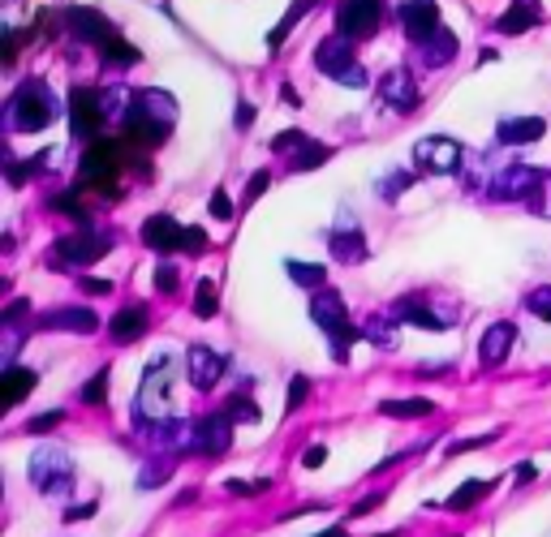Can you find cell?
<instances>
[{
    "mask_svg": "<svg viewBox=\"0 0 551 537\" xmlns=\"http://www.w3.org/2000/svg\"><path fill=\"white\" fill-rule=\"evenodd\" d=\"M173 379H177V357L173 353H156L147 370H142V383H138V400H134V425H151L168 417V404H173Z\"/></svg>",
    "mask_w": 551,
    "mask_h": 537,
    "instance_id": "6da1fadb",
    "label": "cell"
},
{
    "mask_svg": "<svg viewBox=\"0 0 551 537\" xmlns=\"http://www.w3.org/2000/svg\"><path fill=\"white\" fill-rule=\"evenodd\" d=\"M52 121H57V95L48 91L43 77H26L5 103V125L14 134H35V130H48Z\"/></svg>",
    "mask_w": 551,
    "mask_h": 537,
    "instance_id": "7a4b0ae2",
    "label": "cell"
},
{
    "mask_svg": "<svg viewBox=\"0 0 551 537\" xmlns=\"http://www.w3.org/2000/svg\"><path fill=\"white\" fill-rule=\"evenodd\" d=\"M138 147H130L125 138H104L95 147H86L78 168V190H95V193H113L117 190V176L125 164H134Z\"/></svg>",
    "mask_w": 551,
    "mask_h": 537,
    "instance_id": "3957f363",
    "label": "cell"
},
{
    "mask_svg": "<svg viewBox=\"0 0 551 537\" xmlns=\"http://www.w3.org/2000/svg\"><path fill=\"white\" fill-rule=\"evenodd\" d=\"M315 65L319 74H328L332 82H345V86H366V69L357 65V52L354 43H349V35H328L323 43L315 48Z\"/></svg>",
    "mask_w": 551,
    "mask_h": 537,
    "instance_id": "277c9868",
    "label": "cell"
},
{
    "mask_svg": "<svg viewBox=\"0 0 551 537\" xmlns=\"http://www.w3.org/2000/svg\"><path fill=\"white\" fill-rule=\"evenodd\" d=\"M113 250V237H104V232H69V237H60L57 246H52V267L57 271H69V267H86V263H95L104 254Z\"/></svg>",
    "mask_w": 551,
    "mask_h": 537,
    "instance_id": "5b68a950",
    "label": "cell"
},
{
    "mask_svg": "<svg viewBox=\"0 0 551 537\" xmlns=\"http://www.w3.org/2000/svg\"><path fill=\"white\" fill-rule=\"evenodd\" d=\"M31 481L40 486L43 495L60 499V495L74 490V461L60 447H43V452H35V461H31Z\"/></svg>",
    "mask_w": 551,
    "mask_h": 537,
    "instance_id": "8992f818",
    "label": "cell"
},
{
    "mask_svg": "<svg viewBox=\"0 0 551 537\" xmlns=\"http://www.w3.org/2000/svg\"><path fill=\"white\" fill-rule=\"evenodd\" d=\"M60 22H65V31H69L74 39H82V43H95V48H104V43L121 39L117 26H113V18H104L99 9H86V4L65 9V13H60Z\"/></svg>",
    "mask_w": 551,
    "mask_h": 537,
    "instance_id": "52a82bcc",
    "label": "cell"
},
{
    "mask_svg": "<svg viewBox=\"0 0 551 537\" xmlns=\"http://www.w3.org/2000/svg\"><path fill=\"white\" fill-rule=\"evenodd\" d=\"M104 125H108V116H104V91H91V86L69 91V134L91 138Z\"/></svg>",
    "mask_w": 551,
    "mask_h": 537,
    "instance_id": "ba28073f",
    "label": "cell"
},
{
    "mask_svg": "<svg viewBox=\"0 0 551 537\" xmlns=\"http://www.w3.org/2000/svg\"><path fill=\"white\" fill-rule=\"evenodd\" d=\"M384 22V0H340L336 4V31L340 35H371Z\"/></svg>",
    "mask_w": 551,
    "mask_h": 537,
    "instance_id": "9c48e42d",
    "label": "cell"
},
{
    "mask_svg": "<svg viewBox=\"0 0 551 537\" xmlns=\"http://www.w3.org/2000/svg\"><path fill=\"white\" fill-rule=\"evenodd\" d=\"M461 142L453 138H422V142H413V164H422L427 173H456L461 168Z\"/></svg>",
    "mask_w": 551,
    "mask_h": 537,
    "instance_id": "30bf717a",
    "label": "cell"
},
{
    "mask_svg": "<svg viewBox=\"0 0 551 537\" xmlns=\"http://www.w3.org/2000/svg\"><path fill=\"white\" fill-rule=\"evenodd\" d=\"M99 327V314L91 306H60L43 309L35 318V331H69V336H91Z\"/></svg>",
    "mask_w": 551,
    "mask_h": 537,
    "instance_id": "8fae6325",
    "label": "cell"
},
{
    "mask_svg": "<svg viewBox=\"0 0 551 537\" xmlns=\"http://www.w3.org/2000/svg\"><path fill=\"white\" fill-rule=\"evenodd\" d=\"M233 417L229 413H207L203 422H194V452L198 456H224L233 447Z\"/></svg>",
    "mask_w": 551,
    "mask_h": 537,
    "instance_id": "7c38bea8",
    "label": "cell"
},
{
    "mask_svg": "<svg viewBox=\"0 0 551 537\" xmlns=\"http://www.w3.org/2000/svg\"><path fill=\"white\" fill-rule=\"evenodd\" d=\"M396 13H401V26H405V35H410L413 43H427V39L444 26V22H439V4H435V0H405Z\"/></svg>",
    "mask_w": 551,
    "mask_h": 537,
    "instance_id": "4fadbf2b",
    "label": "cell"
},
{
    "mask_svg": "<svg viewBox=\"0 0 551 537\" xmlns=\"http://www.w3.org/2000/svg\"><path fill=\"white\" fill-rule=\"evenodd\" d=\"M147 430V439H151V447L156 452H194V422H181V417H164V422H151V425H142Z\"/></svg>",
    "mask_w": 551,
    "mask_h": 537,
    "instance_id": "5bb4252c",
    "label": "cell"
},
{
    "mask_svg": "<svg viewBox=\"0 0 551 537\" xmlns=\"http://www.w3.org/2000/svg\"><path fill=\"white\" fill-rule=\"evenodd\" d=\"M379 99L396 108V112H413L418 108V82H413L410 69H388V74L379 77Z\"/></svg>",
    "mask_w": 551,
    "mask_h": 537,
    "instance_id": "9a60e30c",
    "label": "cell"
},
{
    "mask_svg": "<svg viewBox=\"0 0 551 537\" xmlns=\"http://www.w3.org/2000/svg\"><path fill=\"white\" fill-rule=\"evenodd\" d=\"M435 301H418V297H401L393 306V318L396 323H413V327H431V331H439V327H448L456 318V309H431Z\"/></svg>",
    "mask_w": 551,
    "mask_h": 537,
    "instance_id": "2e32d148",
    "label": "cell"
},
{
    "mask_svg": "<svg viewBox=\"0 0 551 537\" xmlns=\"http://www.w3.org/2000/svg\"><path fill=\"white\" fill-rule=\"evenodd\" d=\"M185 370H190V383H194L198 391H212V387L224 379V357H220L216 348L194 345L185 353Z\"/></svg>",
    "mask_w": 551,
    "mask_h": 537,
    "instance_id": "e0dca14e",
    "label": "cell"
},
{
    "mask_svg": "<svg viewBox=\"0 0 551 537\" xmlns=\"http://www.w3.org/2000/svg\"><path fill=\"white\" fill-rule=\"evenodd\" d=\"M538 168H530V164H512V168H504V173L495 176V185H492V193L500 198V202H526L534 193V185H538Z\"/></svg>",
    "mask_w": 551,
    "mask_h": 537,
    "instance_id": "ac0fdd59",
    "label": "cell"
},
{
    "mask_svg": "<svg viewBox=\"0 0 551 537\" xmlns=\"http://www.w3.org/2000/svg\"><path fill=\"white\" fill-rule=\"evenodd\" d=\"M142 241L151 246L156 254H173V250H181L185 246V224H177L173 215H151L147 224H142Z\"/></svg>",
    "mask_w": 551,
    "mask_h": 537,
    "instance_id": "d6986e66",
    "label": "cell"
},
{
    "mask_svg": "<svg viewBox=\"0 0 551 537\" xmlns=\"http://www.w3.org/2000/svg\"><path fill=\"white\" fill-rule=\"evenodd\" d=\"M512 345H517V327L512 323H492L478 340V362L483 365H504L509 362Z\"/></svg>",
    "mask_w": 551,
    "mask_h": 537,
    "instance_id": "ffe728a7",
    "label": "cell"
},
{
    "mask_svg": "<svg viewBox=\"0 0 551 537\" xmlns=\"http://www.w3.org/2000/svg\"><path fill=\"white\" fill-rule=\"evenodd\" d=\"M311 318H315L328 336H336L340 327H349V318H345V297L332 292V288H319L315 297H311Z\"/></svg>",
    "mask_w": 551,
    "mask_h": 537,
    "instance_id": "44dd1931",
    "label": "cell"
},
{
    "mask_svg": "<svg viewBox=\"0 0 551 537\" xmlns=\"http://www.w3.org/2000/svg\"><path fill=\"white\" fill-rule=\"evenodd\" d=\"M547 134V121L543 116H509V121H500V142L504 147H530L538 138Z\"/></svg>",
    "mask_w": 551,
    "mask_h": 537,
    "instance_id": "7402d4cb",
    "label": "cell"
},
{
    "mask_svg": "<svg viewBox=\"0 0 551 537\" xmlns=\"http://www.w3.org/2000/svg\"><path fill=\"white\" fill-rule=\"evenodd\" d=\"M147 323H151V314H147V306H125L113 314V323H108V336L117 340V345H130V340H138L142 331H147Z\"/></svg>",
    "mask_w": 551,
    "mask_h": 537,
    "instance_id": "603a6c76",
    "label": "cell"
},
{
    "mask_svg": "<svg viewBox=\"0 0 551 537\" xmlns=\"http://www.w3.org/2000/svg\"><path fill=\"white\" fill-rule=\"evenodd\" d=\"M418 52H422V60H427L431 69H439V65H448V60L461 52V39H456L448 26H439L427 43H418Z\"/></svg>",
    "mask_w": 551,
    "mask_h": 537,
    "instance_id": "cb8c5ba5",
    "label": "cell"
},
{
    "mask_svg": "<svg viewBox=\"0 0 551 537\" xmlns=\"http://www.w3.org/2000/svg\"><path fill=\"white\" fill-rule=\"evenodd\" d=\"M35 383H40V374H35V370H26V365H5V404H0V408L22 404L31 391H35Z\"/></svg>",
    "mask_w": 551,
    "mask_h": 537,
    "instance_id": "d4e9b609",
    "label": "cell"
},
{
    "mask_svg": "<svg viewBox=\"0 0 551 537\" xmlns=\"http://www.w3.org/2000/svg\"><path fill=\"white\" fill-rule=\"evenodd\" d=\"M138 112H147L151 121H159V125H168L173 130V121H177V99L168 95V91H138Z\"/></svg>",
    "mask_w": 551,
    "mask_h": 537,
    "instance_id": "484cf974",
    "label": "cell"
},
{
    "mask_svg": "<svg viewBox=\"0 0 551 537\" xmlns=\"http://www.w3.org/2000/svg\"><path fill=\"white\" fill-rule=\"evenodd\" d=\"M328 246H332V258L336 263H345V267H354V263H362L366 258V241H362V232L357 228H336L332 237H328Z\"/></svg>",
    "mask_w": 551,
    "mask_h": 537,
    "instance_id": "4316f807",
    "label": "cell"
},
{
    "mask_svg": "<svg viewBox=\"0 0 551 537\" xmlns=\"http://www.w3.org/2000/svg\"><path fill=\"white\" fill-rule=\"evenodd\" d=\"M495 26H500V35H526V31L538 26V4H534V0H517Z\"/></svg>",
    "mask_w": 551,
    "mask_h": 537,
    "instance_id": "83f0119b",
    "label": "cell"
},
{
    "mask_svg": "<svg viewBox=\"0 0 551 537\" xmlns=\"http://www.w3.org/2000/svg\"><path fill=\"white\" fill-rule=\"evenodd\" d=\"M375 408H379L384 417L410 422V417H431V413H435V400H427V396H413V400H379Z\"/></svg>",
    "mask_w": 551,
    "mask_h": 537,
    "instance_id": "f1b7e54d",
    "label": "cell"
},
{
    "mask_svg": "<svg viewBox=\"0 0 551 537\" xmlns=\"http://www.w3.org/2000/svg\"><path fill=\"white\" fill-rule=\"evenodd\" d=\"M487 495H492V481L470 478V481H461V486H456L453 495H448V503H444V507H448V512H470L474 503H478V499H487Z\"/></svg>",
    "mask_w": 551,
    "mask_h": 537,
    "instance_id": "f546056e",
    "label": "cell"
},
{
    "mask_svg": "<svg viewBox=\"0 0 551 537\" xmlns=\"http://www.w3.org/2000/svg\"><path fill=\"white\" fill-rule=\"evenodd\" d=\"M311 4H315V0H294V4L285 9V18H280L272 31H267V48H280V43L289 39V31H294L297 22L306 18V9H311Z\"/></svg>",
    "mask_w": 551,
    "mask_h": 537,
    "instance_id": "4dcf8cb0",
    "label": "cell"
},
{
    "mask_svg": "<svg viewBox=\"0 0 551 537\" xmlns=\"http://www.w3.org/2000/svg\"><path fill=\"white\" fill-rule=\"evenodd\" d=\"M285 271H289V280H294L297 288H323V284H328V267H319V263L289 258V263H285Z\"/></svg>",
    "mask_w": 551,
    "mask_h": 537,
    "instance_id": "1f68e13d",
    "label": "cell"
},
{
    "mask_svg": "<svg viewBox=\"0 0 551 537\" xmlns=\"http://www.w3.org/2000/svg\"><path fill=\"white\" fill-rule=\"evenodd\" d=\"M362 336H366L371 345H379V348H384V353H393V348L401 345V340H396V323H393V318H388V314H384V318L375 314L371 323L362 327Z\"/></svg>",
    "mask_w": 551,
    "mask_h": 537,
    "instance_id": "d6a6232c",
    "label": "cell"
},
{
    "mask_svg": "<svg viewBox=\"0 0 551 537\" xmlns=\"http://www.w3.org/2000/svg\"><path fill=\"white\" fill-rule=\"evenodd\" d=\"M99 57L108 60V65H117V69H130V65L142 60V52H138L134 43H125V39H113V43H104V48H99Z\"/></svg>",
    "mask_w": 551,
    "mask_h": 537,
    "instance_id": "836d02e7",
    "label": "cell"
},
{
    "mask_svg": "<svg viewBox=\"0 0 551 537\" xmlns=\"http://www.w3.org/2000/svg\"><path fill=\"white\" fill-rule=\"evenodd\" d=\"M194 314H198V318H216V314H220V288H216V280H198V288H194Z\"/></svg>",
    "mask_w": 551,
    "mask_h": 537,
    "instance_id": "e575fe53",
    "label": "cell"
},
{
    "mask_svg": "<svg viewBox=\"0 0 551 537\" xmlns=\"http://www.w3.org/2000/svg\"><path fill=\"white\" fill-rule=\"evenodd\" d=\"M328 159H332V147H323V142H306V147H302L289 164H294L297 173H311V168H323Z\"/></svg>",
    "mask_w": 551,
    "mask_h": 537,
    "instance_id": "d590c367",
    "label": "cell"
},
{
    "mask_svg": "<svg viewBox=\"0 0 551 537\" xmlns=\"http://www.w3.org/2000/svg\"><path fill=\"white\" fill-rule=\"evenodd\" d=\"M526 207H530L534 215H543V219H551V173L538 176V185H534V193L526 198Z\"/></svg>",
    "mask_w": 551,
    "mask_h": 537,
    "instance_id": "8d00e7d4",
    "label": "cell"
},
{
    "mask_svg": "<svg viewBox=\"0 0 551 537\" xmlns=\"http://www.w3.org/2000/svg\"><path fill=\"white\" fill-rule=\"evenodd\" d=\"M48 207H52V211L74 215V219H86V207L78 202V190H57L52 198H48Z\"/></svg>",
    "mask_w": 551,
    "mask_h": 537,
    "instance_id": "74e56055",
    "label": "cell"
},
{
    "mask_svg": "<svg viewBox=\"0 0 551 537\" xmlns=\"http://www.w3.org/2000/svg\"><path fill=\"white\" fill-rule=\"evenodd\" d=\"M224 413H229L233 422H246V425H255V422H258V404L250 400V396H241V391H237L233 400H229V408H224Z\"/></svg>",
    "mask_w": 551,
    "mask_h": 537,
    "instance_id": "f35d334b",
    "label": "cell"
},
{
    "mask_svg": "<svg viewBox=\"0 0 551 537\" xmlns=\"http://www.w3.org/2000/svg\"><path fill=\"white\" fill-rule=\"evenodd\" d=\"M495 439H500V430H492V434H474V439H461V443H448L444 456L453 461V456H465V452H478V447H492Z\"/></svg>",
    "mask_w": 551,
    "mask_h": 537,
    "instance_id": "ab89813d",
    "label": "cell"
},
{
    "mask_svg": "<svg viewBox=\"0 0 551 537\" xmlns=\"http://www.w3.org/2000/svg\"><path fill=\"white\" fill-rule=\"evenodd\" d=\"M306 142H311V138L302 134V130H285V134H276V138H272V151H276V155H297L302 147H306Z\"/></svg>",
    "mask_w": 551,
    "mask_h": 537,
    "instance_id": "60d3db41",
    "label": "cell"
},
{
    "mask_svg": "<svg viewBox=\"0 0 551 537\" xmlns=\"http://www.w3.org/2000/svg\"><path fill=\"white\" fill-rule=\"evenodd\" d=\"M104 400H108V365L95 370V379L82 387V404H104Z\"/></svg>",
    "mask_w": 551,
    "mask_h": 537,
    "instance_id": "b9f144b4",
    "label": "cell"
},
{
    "mask_svg": "<svg viewBox=\"0 0 551 537\" xmlns=\"http://www.w3.org/2000/svg\"><path fill=\"white\" fill-rule=\"evenodd\" d=\"M526 309H530L534 318H547V323H551V284L534 288L530 297H526Z\"/></svg>",
    "mask_w": 551,
    "mask_h": 537,
    "instance_id": "7bdbcfd3",
    "label": "cell"
},
{
    "mask_svg": "<svg viewBox=\"0 0 551 537\" xmlns=\"http://www.w3.org/2000/svg\"><path fill=\"white\" fill-rule=\"evenodd\" d=\"M405 185H413V173H393L388 181H379V198H384V202H396V193L405 190Z\"/></svg>",
    "mask_w": 551,
    "mask_h": 537,
    "instance_id": "ee69618b",
    "label": "cell"
},
{
    "mask_svg": "<svg viewBox=\"0 0 551 537\" xmlns=\"http://www.w3.org/2000/svg\"><path fill=\"white\" fill-rule=\"evenodd\" d=\"M26 318H31V301H26V297H18V301H9V306H5L0 327H18V323H26Z\"/></svg>",
    "mask_w": 551,
    "mask_h": 537,
    "instance_id": "f6af8a7d",
    "label": "cell"
},
{
    "mask_svg": "<svg viewBox=\"0 0 551 537\" xmlns=\"http://www.w3.org/2000/svg\"><path fill=\"white\" fill-rule=\"evenodd\" d=\"M267 185H272V173H267V168H263V173H255V176H250V185L241 190V207H250L255 198H263V190H267Z\"/></svg>",
    "mask_w": 551,
    "mask_h": 537,
    "instance_id": "bcb514c9",
    "label": "cell"
},
{
    "mask_svg": "<svg viewBox=\"0 0 551 537\" xmlns=\"http://www.w3.org/2000/svg\"><path fill=\"white\" fill-rule=\"evenodd\" d=\"M306 391H311V379H306V374H294V383H289V404H285V408L297 413V408L306 404Z\"/></svg>",
    "mask_w": 551,
    "mask_h": 537,
    "instance_id": "7dc6e473",
    "label": "cell"
},
{
    "mask_svg": "<svg viewBox=\"0 0 551 537\" xmlns=\"http://www.w3.org/2000/svg\"><path fill=\"white\" fill-rule=\"evenodd\" d=\"M168 481V464H147L142 473H138V486L142 490H151V486H164Z\"/></svg>",
    "mask_w": 551,
    "mask_h": 537,
    "instance_id": "c3c4849f",
    "label": "cell"
},
{
    "mask_svg": "<svg viewBox=\"0 0 551 537\" xmlns=\"http://www.w3.org/2000/svg\"><path fill=\"white\" fill-rule=\"evenodd\" d=\"M65 422V408H52V413H40L35 422H31V434H48V430H57Z\"/></svg>",
    "mask_w": 551,
    "mask_h": 537,
    "instance_id": "681fc988",
    "label": "cell"
},
{
    "mask_svg": "<svg viewBox=\"0 0 551 537\" xmlns=\"http://www.w3.org/2000/svg\"><path fill=\"white\" fill-rule=\"evenodd\" d=\"M267 486H272L267 478L263 481H224V490H229V495H241V499H246V495H263Z\"/></svg>",
    "mask_w": 551,
    "mask_h": 537,
    "instance_id": "f907efd6",
    "label": "cell"
},
{
    "mask_svg": "<svg viewBox=\"0 0 551 537\" xmlns=\"http://www.w3.org/2000/svg\"><path fill=\"white\" fill-rule=\"evenodd\" d=\"M78 288L86 292V297H108V292H113V280H99V275H82Z\"/></svg>",
    "mask_w": 551,
    "mask_h": 537,
    "instance_id": "816d5d0a",
    "label": "cell"
},
{
    "mask_svg": "<svg viewBox=\"0 0 551 537\" xmlns=\"http://www.w3.org/2000/svg\"><path fill=\"white\" fill-rule=\"evenodd\" d=\"M177 288V267L173 263H159L156 267V292H173Z\"/></svg>",
    "mask_w": 551,
    "mask_h": 537,
    "instance_id": "f5cc1de1",
    "label": "cell"
},
{
    "mask_svg": "<svg viewBox=\"0 0 551 537\" xmlns=\"http://www.w3.org/2000/svg\"><path fill=\"white\" fill-rule=\"evenodd\" d=\"M212 215H216L220 224H229V219H233V202H229V193L224 190L212 193Z\"/></svg>",
    "mask_w": 551,
    "mask_h": 537,
    "instance_id": "db71d44e",
    "label": "cell"
},
{
    "mask_svg": "<svg viewBox=\"0 0 551 537\" xmlns=\"http://www.w3.org/2000/svg\"><path fill=\"white\" fill-rule=\"evenodd\" d=\"M181 250H185V254H203V250H207V232L198 228V224H190V228H185V246H181Z\"/></svg>",
    "mask_w": 551,
    "mask_h": 537,
    "instance_id": "11a10c76",
    "label": "cell"
},
{
    "mask_svg": "<svg viewBox=\"0 0 551 537\" xmlns=\"http://www.w3.org/2000/svg\"><path fill=\"white\" fill-rule=\"evenodd\" d=\"M233 121H237V130H250L255 125V103H237Z\"/></svg>",
    "mask_w": 551,
    "mask_h": 537,
    "instance_id": "9f6ffc18",
    "label": "cell"
},
{
    "mask_svg": "<svg viewBox=\"0 0 551 537\" xmlns=\"http://www.w3.org/2000/svg\"><path fill=\"white\" fill-rule=\"evenodd\" d=\"M448 370H453V362H448V365H444V362H427V365H418L413 374H422V379H439V374H448Z\"/></svg>",
    "mask_w": 551,
    "mask_h": 537,
    "instance_id": "6f0895ef",
    "label": "cell"
},
{
    "mask_svg": "<svg viewBox=\"0 0 551 537\" xmlns=\"http://www.w3.org/2000/svg\"><path fill=\"white\" fill-rule=\"evenodd\" d=\"M323 461H328V447H306V452H302V464H306V469H319Z\"/></svg>",
    "mask_w": 551,
    "mask_h": 537,
    "instance_id": "680465c9",
    "label": "cell"
},
{
    "mask_svg": "<svg viewBox=\"0 0 551 537\" xmlns=\"http://www.w3.org/2000/svg\"><path fill=\"white\" fill-rule=\"evenodd\" d=\"M534 473H538L534 464H517V469H512V486H530Z\"/></svg>",
    "mask_w": 551,
    "mask_h": 537,
    "instance_id": "91938a15",
    "label": "cell"
},
{
    "mask_svg": "<svg viewBox=\"0 0 551 537\" xmlns=\"http://www.w3.org/2000/svg\"><path fill=\"white\" fill-rule=\"evenodd\" d=\"M95 516V503H78V507H65V520H91Z\"/></svg>",
    "mask_w": 551,
    "mask_h": 537,
    "instance_id": "94428289",
    "label": "cell"
},
{
    "mask_svg": "<svg viewBox=\"0 0 551 537\" xmlns=\"http://www.w3.org/2000/svg\"><path fill=\"white\" fill-rule=\"evenodd\" d=\"M280 95H285V103H289V108H297V103H302V95H297V91H294V86H289V82L280 86Z\"/></svg>",
    "mask_w": 551,
    "mask_h": 537,
    "instance_id": "6125c7cd",
    "label": "cell"
},
{
    "mask_svg": "<svg viewBox=\"0 0 551 537\" xmlns=\"http://www.w3.org/2000/svg\"><path fill=\"white\" fill-rule=\"evenodd\" d=\"M375 507H379V499L371 495V499H362V503L354 507V516H366V512H375Z\"/></svg>",
    "mask_w": 551,
    "mask_h": 537,
    "instance_id": "be15d7a7",
    "label": "cell"
},
{
    "mask_svg": "<svg viewBox=\"0 0 551 537\" xmlns=\"http://www.w3.org/2000/svg\"><path fill=\"white\" fill-rule=\"evenodd\" d=\"M319 537H349V533H345V529H323Z\"/></svg>",
    "mask_w": 551,
    "mask_h": 537,
    "instance_id": "e7e4bbea",
    "label": "cell"
}]
</instances>
